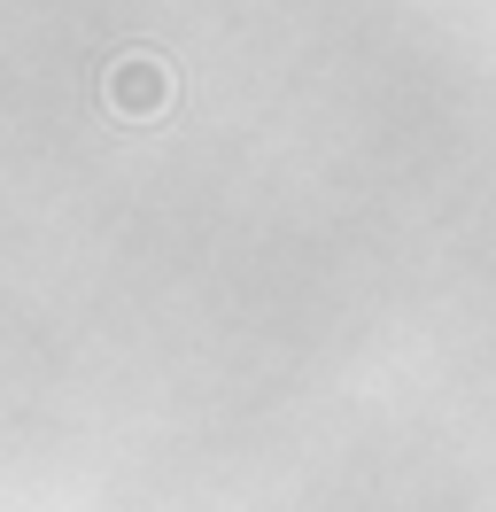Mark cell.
I'll use <instances>...</instances> for the list:
<instances>
[{
    "mask_svg": "<svg viewBox=\"0 0 496 512\" xmlns=\"http://www.w3.org/2000/svg\"><path fill=\"white\" fill-rule=\"evenodd\" d=\"M101 94H109L117 117H163V109H171V70L155 63V55H117Z\"/></svg>",
    "mask_w": 496,
    "mask_h": 512,
    "instance_id": "cell-1",
    "label": "cell"
}]
</instances>
